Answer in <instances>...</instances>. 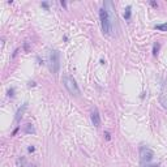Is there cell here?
Segmentation results:
<instances>
[{
  "mask_svg": "<svg viewBox=\"0 0 167 167\" xmlns=\"http://www.w3.org/2000/svg\"><path fill=\"white\" fill-rule=\"evenodd\" d=\"M91 123H93L94 127H99V124H101V116H99V112L97 108L91 111Z\"/></svg>",
  "mask_w": 167,
  "mask_h": 167,
  "instance_id": "5b68a950",
  "label": "cell"
},
{
  "mask_svg": "<svg viewBox=\"0 0 167 167\" xmlns=\"http://www.w3.org/2000/svg\"><path fill=\"white\" fill-rule=\"evenodd\" d=\"M42 5H43L44 8H48V4H47V3H42Z\"/></svg>",
  "mask_w": 167,
  "mask_h": 167,
  "instance_id": "e0dca14e",
  "label": "cell"
},
{
  "mask_svg": "<svg viewBox=\"0 0 167 167\" xmlns=\"http://www.w3.org/2000/svg\"><path fill=\"white\" fill-rule=\"evenodd\" d=\"M34 146H29V147H27V152H30V153H32V152H34Z\"/></svg>",
  "mask_w": 167,
  "mask_h": 167,
  "instance_id": "4fadbf2b",
  "label": "cell"
},
{
  "mask_svg": "<svg viewBox=\"0 0 167 167\" xmlns=\"http://www.w3.org/2000/svg\"><path fill=\"white\" fill-rule=\"evenodd\" d=\"M145 167H159V165H146Z\"/></svg>",
  "mask_w": 167,
  "mask_h": 167,
  "instance_id": "5bb4252c",
  "label": "cell"
},
{
  "mask_svg": "<svg viewBox=\"0 0 167 167\" xmlns=\"http://www.w3.org/2000/svg\"><path fill=\"white\" fill-rule=\"evenodd\" d=\"M152 5H153V7H158V4H157V3H154V1H152Z\"/></svg>",
  "mask_w": 167,
  "mask_h": 167,
  "instance_id": "ac0fdd59",
  "label": "cell"
},
{
  "mask_svg": "<svg viewBox=\"0 0 167 167\" xmlns=\"http://www.w3.org/2000/svg\"><path fill=\"white\" fill-rule=\"evenodd\" d=\"M63 84L65 86V89L72 94V95H79L80 94V88L77 85L76 80L72 76H64L63 77Z\"/></svg>",
  "mask_w": 167,
  "mask_h": 167,
  "instance_id": "7a4b0ae2",
  "label": "cell"
},
{
  "mask_svg": "<svg viewBox=\"0 0 167 167\" xmlns=\"http://www.w3.org/2000/svg\"><path fill=\"white\" fill-rule=\"evenodd\" d=\"M26 132H34V129H33L32 124H27V128H26Z\"/></svg>",
  "mask_w": 167,
  "mask_h": 167,
  "instance_id": "7c38bea8",
  "label": "cell"
},
{
  "mask_svg": "<svg viewBox=\"0 0 167 167\" xmlns=\"http://www.w3.org/2000/svg\"><path fill=\"white\" fill-rule=\"evenodd\" d=\"M48 63H50V69H51L52 73H58V72H59V68H60V55H59V51H56V50L50 51Z\"/></svg>",
  "mask_w": 167,
  "mask_h": 167,
  "instance_id": "3957f363",
  "label": "cell"
},
{
  "mask_svg": "<svg viewBox=\"0 0 167 167\" xmlns=\"http://www.w3.org/2000/svg\"><path fill=\"white\" fill-rule=\"evenodd\" d=\"M99 18H101V25H102V30L105 34L110 35L112 33V17L108 15V12L106 11V8H102L99 11Z\"/></svg>",
  "mask_w": 167,
  "mask_h": 167,
  "instance_id": "6da1fadb",
  "label": "cell"
},
{
  "mask_svg": "<svg viewBox=\"0 0 167 167\" xmlns=\"http://www.w3.org/2000/svg\"><path fill=\"white\" fill-rule=\"evenodd\" d=\"M154 157V153L150 147L142 146L140 149V161H141V167H145L146 165H149V162L153 159Z\"/></svg>",
  "mask_w": 167,
  "mask_h": 167,
  "instance_id": "277c9868",
  "label": "cell"
},
{
  "mask_svg": "<svg viewBox=\"0 0 167 167\" xmlns=\"http://www.w3.org/2000/svg\"><path fill=\"white\" fill-rule=\"evenodd\" d=\"M124 18L125 20H129L131 18V7L128 5L127 8H125V12H124Z\"/></svg>",
  "mask_w": 167,
  "mask_h": 167,
  "instance_id": "9c48e42d",
  "label": "cell"
},
{
  "mask_svg": "<svg viewBox=\"0 0 167 167\" xmlns=\"http://www.w3.org/2000/svg\"><path fill=\"white\" fill-rule=\"evenodd\" d=\"M25 108H26V103H24V105H22V108H20V110L17 111V114H16V121H17V123L21 120V118H22V114H24Z\"/></svg>",
  "mask_w": 167,
  "mask_h": 167,
  "instance_id": "8992f818",
  "label": "cell"
},
{
  "mask_svg": "<svg viewBox=\"0 0 167 167\" xmlns=\"http://www.w3.org/2000/svg\"><path fill=\"white\" fill-rule=\"evenodd\" d=\"M13 91H15V90H13V89H11V90L8 91V93H9V97H12V95H13Z\"/></svg>",
  "mask_w": 167,
  "mask_h": 167,
  "instance_id": "2e32d148",
  "label": "cell"
},
{
  "mask_svg": "<svg viewBox=\"0 0 167 167\" xmlns=\"http://www.w3.org/2000/svg\"><path fill=\"white\" fill-rule=\"evenodd\" d=\"M159 103L165 108H167V94H163V95L159 97Z\"/></svg>",
  "mask_w": 167,
  "mask_h": 167,
  "instance_id": "52a82bcc",
  "label": "cell"
},
{
  "mask_svg": "<svg viewBox=\"0 0 167 167\" xmlns=\"http://www.w3.org/2000/svg\"><path fill=\"white\" fill-rule=\"evenodd\" d=\"M29 167H37V166H35V165H32V166H29Z\"/></svg>",
  "mask_w": 167,
  "mask_h": 167,
  "instance_id": "d6986e66",
  "label": "cell"
},
{
  "mask_svg": "<svg viewBox=\"0 0 167 167\" xmlns=\"http://www.w3.org/2000/svg\"><path fill=\"white\" fill-rule=\"evenodd\" d=\"M17 166L18 167H25L26 166V161H25V158H18L17 159Z\"/></svg>",
  "mask_w": 167,
  "mask_h": 167,
  "instance_id": "30bf717a",
  "label": "cell"
},
{
  "mask_svg": "<svg viewBox=\"0 0 167 167\" xmlns=\"http://www.w3.org/2000/svg\"><path fill=\"white\" fill-rule=\"evenodd\" d=\"M105 136H106V138H107V140H110V133H108V132H106Z\"/></svg>",
  "mask_w": 167,
  "mask_h": 167,
  "instance_id": "9a60e30c",
  "label": "cell"
},
{
  "mask_svg": "<svg viewBox=\"0 0 167 167\" xmlns=\"http://www.w3.org/2000/svg\"><path fill=\"white\" fill-rule=\"evenodd\" d=\"M158 51H159V43H154V47H153V55L157 56Z\"/></svg>",
  "mask_w": 167,
  "mask_h": 167,
  "instance_id": "8fae6325",
  "label": "cell"
},
{
  "mask_svg": "<svg viewBox=\"0 0 167 167\" xmlns=\"http://www.w3.org/2000/svg\"><path fill=\"white\" fill-rule=\"evenodd\" d=\"M155 29L161 30V32H167V22H166V24H158V25H155Z\"/></svg>",
  "mask_w": 167,
  "mask_h": 167,
  "instance_id": "ba28073f",
  "label": "cell"
}]
</instances>
